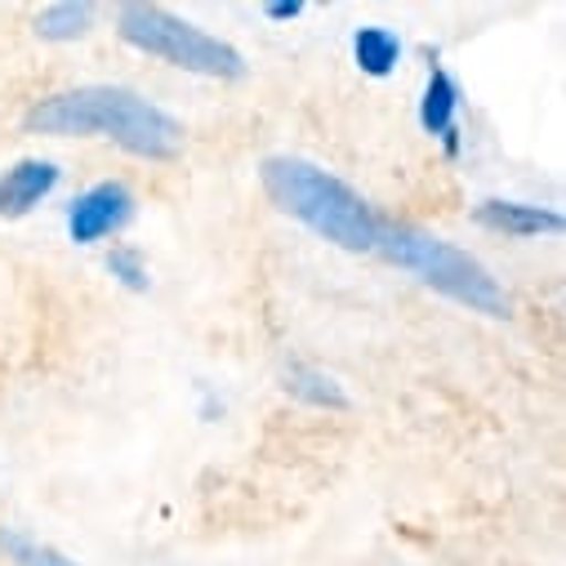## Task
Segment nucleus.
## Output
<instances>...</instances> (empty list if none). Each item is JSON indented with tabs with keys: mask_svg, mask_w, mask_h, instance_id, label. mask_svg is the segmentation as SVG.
<instances>
[{
	"mask_svg": "<svg viewBox=\"0 0 566 566\" xmlns=\"http://www.w3.org/2000/svg\"><path fill=\"white\" fill-rule=\"evenodd\" d=\"M28 129L54 138L98 134L144 161H175L184 153V125L166 107L125 85H76L50 94L28 112Z\"/></svg>",
	"mask_w": 566,
	"mask_h": 566,
	"instance_id": "obj_1",
	"label": "nucleus"
},
{
	"mask_svg": "<svg viewBox=\"0 0 566 566\" xmlns=\"http://www.w3.org/2000/svg\"><path fill=\"white\" fill-rule=\"evenodd\" d=\"M259 184L281 214L300 219L304 228H313L331 245L353 250V254L375 250L379 214L366 206V197L357 188H348L331 170H322L304 157H268L259 166Z\"/></svg>",
	"mask_w": 566,
	"mask_h": 566,
	"instance_id": "obj_2",
	"label": "nucleus"
},
{
	"mask_svg": "<svg viewBox=\"0 0 566 566\" xmlns=\"http://www.w3.org/2000/svg\"><path fill=\"white\" fill-rule=\"evenodd\" d=\"M375 254H384L388 263L415 272L423 286H433L438 295L464 304L469 313L509 317V295H504L500 281L491 276V268L478 254H469L464 245L447 241V237H433V232H423L415 223H397V219L379 214Z\"/></svg>",
	"mask_w": 566,
	"mask_h": 566,
	"instance_id": "obj_3",
	"label": "nucleus"
},
{
	"mask_svg": "<svg viewBox=\"0 0 566 566\" xmlns=\"http://www.w3.org/2000/svg\"><path fill=\"white\" fill-rule=\"evenodd\" d=\"M116 32L125 45L144 50L170 67L197 72V76H214V81H241L245 76V59L237 45L210 36L206 28L161 10V6H120L116 10Z\"/></svg>",
	"mask_w": 566,
	"mask_h": 566,
	"instance_id": "obj_4",
	"label": "nucleus"
},
{
	"mask_svg": "<svg viewBox=\"0 0 566 566\" xmlns=\"http://www.w3.org/2000/svg\"><path fill=\"white\" fill-rule=\"evenodd\" d=\"M134 206H138V201H134V192H129L120 179L94 184V188H85V192L67 206V237H72L76 245H98V241H107V237H116V232L129 228Z\"/></svg>",
	"mask_w": 566,
	"mask_h": 566,
	"instance_id": "obj_5",
	"label": "nucleus"
},
{
	"mask_svg": "<svg viewBox=\"0 0 566 566\" xmlns=\"http://www.w3.org/2000/svg\"><path fill=\"white\" fill-rule=\"evenodd\" d=\"M59 184H63V170L54 161H41V157L14 161L6 175H0V219L32 214Z\"/></svg>",
	"mask_w": 566,
	"mask_h": 566,
	"instance_id": "obj_6",
	"label": "nucleus"
},
{
	"mask_svg": "<svg viewBox=\"0 0 566 566\" xmlns=\"http://www.w3.org/2000/svg\"><path fill=\"white\" fill-rule=\"evenodd\" d=\"M478 228L504 232V237H544V232H562V210L553 206H526V201H482L473 210Z\"/></svg>",
	"mask_w": 566,
	"mask_h": 566,
	"instance_id": "obj_7",
	"label": "nucleus"
},
{
	"mask_svg": "<svg viewBox=\"0 0 566 566\" xmlns=\"http://www.w3.org/2000/svg\"><path fill=\"white\" fill-rule=\"evenodd\" d=\"M460 103H464L460 81L442 63H429V85H423V94H419V129L433 134V138H442L447 129H460V120H455Z\"/></svg>",
	"mask_w": 566,
	"mask_h": 566,
	"instance_id": "obj_8",
	"label": "nucleus"
},
{
	"mask_svg": "<svg viewBox=\"0 0 566 566\" xmlns=\"http://www.w3.org/2000/svg\"><path fill=\"white\" fill-rule=\"evenodd\" d=\"M353 59H357V67H361L370 81H384V76H392L397 63H401V36H397L392 28H379V23L357 28V32H353Z\"/></svg>",
	"mask_w": 566,
	"mask_h": 566,
	"instance_id": "obj_9",
	"label": "nucleus"
},
{
	"mask_svg": "<svg viewBox=\"0 0 566 566\" xmlns=\"http://www.w3.org/2000/svg\"><path fill=\"white\" fill-rule=\"evenodd\" d=\"M281 388H286L295 401L304 406H317V410H348V392L339 379H331L326 370L317 366H291L281 375Z\"/></svg>",
	"mask_w": 566,
	"mask_h": 566,
	"instance_id": "obj_10",
	"label": "nucleus"
},
{
	"mask_svg": "<svg viewBox=\"0 0 566 566\" xmlns=\"http://www.w3.org/2000/svg\"><path fill=\"white\" fill-rule=\"evenodd\" d=\"M94 28V6L90 0H59L36 14V36L41 41H76Z\"/></svg>",
	"mask_w": 566,
	"mask_h": 566,
	"instance_id": "obj_11",
	"label": "nucleus"
},
{
	"mask_svg": "<svg viewBox=\"0 0 566 566\" xmlns=\"http://www.w3.org/2000/svg\"><path fill=\"white\" fill-rule=\"evenodd\" d=\"M0 553H6L14 566H81V562H72L67 553H59L54 544L32 539V535L10 531V526H0Z\"/></svg>",
	"mask_w": 566,
	"mask_h": 566,
	"instance_id": "obj_12",
	"label": "nucleus"
},
{
	"mask_svg": "<svg viewBox=\"0 0 566 566\" xmlns=\"http://www.w3.org/2000/svg\"><path fill=\"white\" fill-rule=\"evenodd\" d=\"M107 272L120 281L125 291H148V286H153L148 263H144V254H138L134 245H112V250H107Z\"/></svg>",
	"mask_w": 566,
	"mask_h": 566,
	"instance_id": "obj_13",
	"label": "nucleus"
},
{
	"mask_svg": "<svg viewBox=\"0 0 566 566\" xmlns=\"http://www.w3.org/2000/svg\"><path fill=\"white\" fill-rule=\"evenodd\" d=\"M308 6H304V0H268V6H263V14L272 19V23H291V19H300Z\"/></svg>",
	"mask_w": 566,
	"mask_h": 566,
	"instance_id": "obj_14",
	"label": "nucleus"
},
{
	"mask_svg": "<svg viewBox=\"0 0 566 566\" xmlns=\"http://www.w3.org/2000/svg\"><path fill=\"white\" fill-rule=\"evenodd\" d=\"M460 148H464V138H460V129H447V134H442V153H447V157L455 161V157H460Z\"/></svg>",
	"mask_w": 566,
	"mask_h": 566,
	"instance_id": "obj_15",
	"label": "nucleus"
}]
</instances>
